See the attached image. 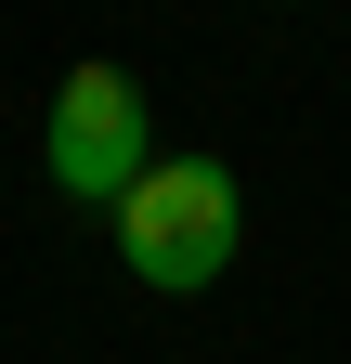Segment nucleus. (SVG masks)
<instances>
[{
    "label": "nucleus",
    "mask_w": 351,
    "mask_h": 364,
    "mask_svg": "<svg viewBox=\"0 0 351 364\" xmlns=\"http://www.w3.org/2000/svg\"><path fill=\"white\" fill-rule=\"evenodd\" d=\"M234 247H247V196H234V169H222V156H156V169L117 196V260L144 273L156 299L222 287V260H234Z\"/></svg>",
    "instance_id": "obj_1"
},
{
    "label": "nucleus",
    "mask_w": 351,
    "mask_h": 364,
    "mask_svg": "<svg viewBox=\"0 0 351 364\" xmlns=\"http://www.w3.org/2000/svg\"><path fill=\"white\" fill-rule=\"evenodd\" d=\"M156 169V144H144V78L130 65H65V91H53V196H78V208H117L130 182Z\"/></svg>",
    "instance_id": "obj_2"
}]
</instances>
